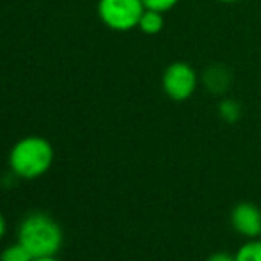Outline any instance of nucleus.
Here are the masks:
<instances>
[{
  "label": "nucleus",
  "mask_w": 261,
  "mask_h": 261,
  "mask_svg": "<svg viewBox=\"0 0 261 261\" xmlns=\"http://www.w3.org/2000/svg\"><path fill=\"white\" fill-rule=\"evenodd\" d=\"M54 164V148L43 137H25L13 146L9 153L11 171L23 179L43 176Z\"/></svg>",
  "instance_id": "nucleus-1"
},
{
  "label": "nucleus",
  "mask_w": 261,
  "mask_h": 261,
  "mask_svg": "<svg viewBox=\"0 0 261 261\" xmlns=\"http://www.w3.org/2000/svg\"><path fill=\"white\" fill-rule=\"evenodd\" d=\"M18 242L34 258L55 256L62 245L61 226L45 213H34L20 224Z\"/></svg>",
  "instance_id": "nucleus-2"
},
{
  "label": "nucleus",
  "mask_w": 261,
  "mask_h": 261,
  "mask_svg": "<svg viewBox=\"0 0 261 261\" xmlns=\"http://www.w3.org/2000/svg\"><path fill=\"white\" fill-rule=\"evenodd\" d=\"M142 0H100L98 14L112 31H130L137 27L144 13Z\"/></svg>",
  "instance_id": "nucleus-3"
},
{
  "label": "nucleus",
  "mask_w": 261,
  "mask_h": 261,
  "mask_svg": "<svg viewBox=\"0 0 261 261\" xmlns=\"http://www.w3.org/2000/svg\"><path fill=\"white\" fill-rule=\"evenodd\" d=\"M164 91L171 100L183 101L189 100L194 94L197 86V75L189 64L185 62H174L164 73L162 79Z\"/></svg>",
  "instance_id": "nucleus-4"
},
{
  "label": "nucleus",
  "mask_w": 261,
  "mask_h": 261,
  "mask_svg": "<svg viewBox=\"0 0 261 261\" xmlns=\"http://www.w3.org/2000/svg\"><path fill=\"white\" fill-rule=\"evenodd\" d=\"M231 226L249 240L261 237V210L254 203H238L231 212Z\"/></svg>",
  "instance_id": "nucleus-5"
},
{
  "label": "nucleus",
  "mask_w": 261,
  "mask_h": 261,
  "mask_svg": "<svg viewBox=\"0 0 261 261\" xmlns=\"http://www.w3.org/2000/svg\"><path fill=\"white\" fill-rule=\"evenodd\" d=\"M144 34H158V32L164 29V16H162L160 11H153V9H144L141 16V21L137 25Z\"/></svg>",
  "instance_id": "nucleus-6"
},
{
  "label": "nucleus",
  "mask_w": 261,
  "mask_h": 261,
  "mask_svg": "<svg viewBox=\"0 0 261 261\" xmlns=\"http://www.w3.org/2000/svg\"><path fill=\"white\" fill-rule=\"evenodd\" d=\"M237 261H261V240L258 238H251L245 242L234 254Z\"/></svg>",
  "instance_id": "nucleus-7"
},
{
  "label": "nucleus",
  "mask_w": 261,
  "mask_h": 261,
  "mask_svg": "<svg viewBox=\"0 0 261 261\" xmlns=\"http://www.w3.org/2000/svg\"><path fill=\"white\" fill-rule=\"evenodd\" d=\"M36 258L18 242V244L7 247L6 251L0 254V261H34Z\"/></svg>",
  "instance_id": "nucleus-8"
},
{
  "label": "nucleus",
  "mask_w": 261,
  "mask_h": 261,
  "mask_svg": "<svg viewBox=\"0 0 261 261\" xmlns=\"http://www.w3.org/2000/svg\"><path fill=\"white\" fill-rule=\"evenodd\" d=\"M220 116L227 121V123H234L240 116V107H238L234 101H224L220 105Z\"/></svg>",
  "instance_id": "nucleus-9"
},
{
  "label": "nucleus",
  "mask_w": 261,
  "mask_h": 261,
  "mask_svg": "<svg viewBox=\"0 0 261 261\" xmlns=\"http://www.w3.org/2000/svg\"><path fill=\"white\" fill-rule=\"evenodd\" d=\"M146 9H153V11H160V13H165V11L172 9V7L178 4V0H142Z\"/></svg>",
  "instance_id": "nucleus-10"
},
{
  "label": "nucleus",
  "mask_w": 261,
  "mask_h": 261,
  "mask_svg": "<svg viewBox=\"0 0 261 261\" xmlns=\"http://www.w3.org/2000/svg\"><path fill=\"white\" fill-rule=\"evenodd\" d=\"M206 261H237V259H234V256L229 254V252L219 251V252H213Z\"/></svg>",
  "instance_id": "nucleus-11"
},
{
  "label": "nucleus",
  "mask_w": 261,
  "mask_h": 261,
  "mask_svg": "<svg viewBox=\"0 0 261 261\" xmlns=\"http://www.w3.org/2000/svg\"><path fill=\"white\" fill-rule=\"evenodd\" d=\"M4 234H6V219H4V215L0 213V240H2Z\"/></svg>",
  "instance_id": "nucleus-12"
},
{
  "label": "nucleus",
  "mask_w": 261,
  "mask_h": 261,
  "mask_svg": "<svg viewBox=\"0 0 261 261\" xmlns=\"http://www.w3.org/2000/svg\"><path fill=\"white\" fill-rule=\"evenodd\" d=\"M34 261H61V259H57L55 256H45V258H36Z\"/></svg>",
  "instance_id": "nucleus-13"
},
{
  "label": "nucleus",
  "mask_w": 261,
  "mask_h": 261,
  "mask_svg": "<svg viewBox=\"0 0 261 261\" xmlns=\"http://www.w3.org/2000/svg\"><path fill=\"white\" fill-rule=\"evenodd\" d=\"M222 2H238V0H222Z\"/></svg>",
  "instance_id": "nucleus-14"
}]
</instances>
